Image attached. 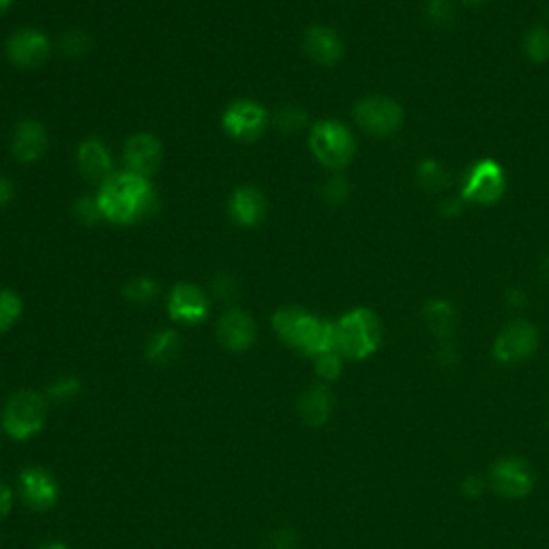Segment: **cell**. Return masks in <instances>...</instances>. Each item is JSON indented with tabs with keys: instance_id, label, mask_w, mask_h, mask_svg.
I'll list each match as a JSON object with an SVG mask.
<instances>
[{
	"instance_id": "6da1fadb",
	"label": "cell",
	"mask_w": 549,
	"mask_h": 549,
	"mask_svg": "<svg viewBox=\"0 0 549 549\" xmlns=\"http://www.w3.org/2000/svg\"><path fill=\"white\" fill-rule=\"evenodd\" d=\"M97 202L103 221L116 226H131L144 221L159 209L157 189L151 178L121 170L110 174L99 185Z\"/></svg>"
},
{
	"instance_id": "7a4b0ae2",
	"label": "cell",
	"mask_w": 549,
	"mask_h": 549,
	"mask_svg": "<svg viewBox=\"0 0 549 549\" xmlns=\"http://www.w3.org/2000/svg\"><path fill=\"white\" fill-rule=\"evenodd\" d=\"M380 339V318L367 307H356L335 322V348L344 359H367L378 350Z\"/></svg>"
},
{
	"instance_id": "3957f363",
	"label": "cell",
	"mask_w": 549,
	"mask_h": 549,
	"mask_svg": "<svg viewBox=\"0 0 549 549\" xmlns=\"http://www.w3.org/2000/svg\"><path fill=\"white\" fill-rule=\"evenodd\" d=\"M309 148L314 157L329 170L346 168L356 153L352 131L333 118L318 121L309 131Z\"/></svg>"
},
{
	"instance_id": "277c9868",
	"label": "cell",
	"mask_w": 549,
	"mask_h": 549,
	"mask_svg": "<svg viewBox=\"0 0 549 549\" xmlns=\"http://www.w3.org/2000/svg\"><path fill=\"white\" fill-rule=\"evenodd\" d=\"M43 423H46V397L35 391H20L11 395L3 412V427L11 438H33L41 432Z\"/></svg>"
},
{
	"instance_id": "5b68a950",
	"label": "cell",
	"mask_w": 549,
	"mask_h": 549,
	"mask_svg": "<svg viewBox=\"0 0 549 549\" xmlns=\"http://www.w3.org/2000/svg\"><path fill=\"white\" fill-rule=\"evenodd\" d=\"M354 121L369 136L387 138L404 123V108L391 97L369 95L354 106Z\"/></svg>"
},
{
	"instance_id": "8992f818",
	"label": "cell",
	"mask_w": 549,
	"mask_h": 549,
	"mask_svg": "<svg viewBox=\"0 0 549 549\" xmlns=\"http://www.w3.org/2000/svg\"><path fill=\"white\" fill-rule=\"evenodd\" d=\"M507 189V174L494 159H481L466 172L462 185V198L470 204L489 206L496 204Z\"/></svg>"
},
{
	"instance_id": "52a82bcc",
	"label": "cell",
	"mask_w": 549,
	"mask_h": 549,
	"mask_svg": "<svg viewBox=\"0 0 549 549\" xmlns=\"http://www.w3.org/2000/svg\"><path fill=\"white\" fill-rule=\"evenodd\" d=\"M269 125V112L254 99H236L221 114V127L236 142L258 140Z\"/></svg>"
},
{
	"instance_id": "ba28073f",
	"label": "cell",
	"mask_w": 549,
	"mask_h": 549,
	"mask_svg": "<svg viewBox=\"0 0 549 549\" xmlns=\"http://www.w3.org/2000/svg\"><path fill=\"white\" fill-rule=\"evenodd\" d=\"M5 52L11 65L20 69H37L48 63L52 54V41L39 28L24 26L7 39Z\"/></svg>"
},
{
	"instance_id": "9c48e42d",
	"label": "cell",
	"mask_w": 549,
	"mask_h": 549,
	"mask_svg": "<svg viewBox=\"0 0 549 549\" xmlns=\"http://www.w3.org/2000/svg\"><path fill=\"white\" fill-rule=\"evenodd\" d=\"M539 348V333L526 320H515L494 341V356L496 361L504 365L522 363L537 352Z\"/></svg>"
},
{
	"instance_id": "30bf717a",
	"label": "cell",
	"mask_w": 549,
	"mask_h": 549,
	"mask_svg": "<svg viewBox=\"0 0 549 549\" xmlns=\"http://www.w3.org/2000/svg\"><path fill=\"white\" fill-rule=\"evenodd\" d=\"M168 314L174 322L196 326L211 314V301L202 288L191 281H181L168 294Z\"/></svg>"
},
{
	"instance_id": "8fae6325",
	"label": "cell",
	"mask_w": 549,
	"mask_h": 549,
	"mask_svg": "<svg viewBox=\"0 0 549 549\" xmlns=\"http://www.w3.org/2000/svg\"><path fill=\"white\" fill-rule=\"evenodd\" d=\"M489 483L496 492L509 500L526 498L534 487V474L530 466L519 457H504L492 466Z\"/></svg>"
},
{
	"instance_id": "7c38bea8",
	"label": "cell",
	"mask_w": 549,
	"mask_h": 549,
	"mask_svg": "<svg viewBox=\"0 0 549 549\" xmlns=\"http://www.w3.org/2000/svg\"><path fill=\"white\" fill-rule=\"evenodd\" d=\"M125 170L151 178L163 163V144L153 133H133L123 148Z\"/></svg>"
},
{
	"instance_id": "4fadbf2b",
	"label": "cell",
	"mask_w": 549,
	"mask_h": 549,
	"mask_svg": "<svg viewBox=\"0 0 549 549\" xmlns=\"http://www.w3.org/2000/svg\"><path fill=\"white\" fill-rule=\"evenodd\" d=\"M20 494L28 509L50 511L58 500V485L43 468H26L20 474Z\"/></svg>"
},
{
	"instance_id": "5bb4252c",
	"label": "cell",
	"mask_w": 549,
	"mask_h": 549,
	"mask_svg": "<svg viewBox=\"0 0 549 549\" xmlns=\"http://www.w3.org/2000/svg\"><path fill=\"white\" fill-rule=\"evenodd\" d=\"M217 337L224 348L232 352H245L256 341V322L243 309H228L217 322Z\"/></svg>"
},
{
	"instance_id": "9a60e30c",
	"label": "cell",
	"mask_w": 549,
	"mask_h": 549,
	"mask_svg": "<svg viewBox=\"0 0 549 549\" xmlns=\"http://www.w3.org/2000/svg\"><path fill=\"white\" fill-rule=\"evenodd\" d=\"M48 151V131L39 121L33 118H26L20 121L13 129L11 136V153L20 163H37Z\"/></svg>"
},
{
	"instance_id": "2e32d148",
	"label": "cell",
	"mask_w": 549,
	"mask_h": 549,
	"mask_svg": "<svg viewBox=\"0 0 549 549\" xmlns=\"http://www.w3.org/2000/svg\"><path fill=\"white\" fill-rule=\"evenodd\" d=\"M228 213L236 226L256 228L266 217V198L260 189L241 185L230 194Z\"/></svg>"
},
{
	"instance_id": "e0dca14e",
	"label": "cell",
	"mask_w": 549,
	"mask_h": 549,
	"mask_svg": "<svg viewBox=\"0 0 549 549\" xmlns=\"http://www.w3.org/2000/svg\"><path fill=\"white\" fill-rule=\"evenodd\" d=\"M303 48L311 61L324 65V67H333L341 61L344 56V43H341V37L329 26H309L307 33L303 37Z\"/></svg>"
},
{
	"instance_id": "ac0fdd59",
	"label": "cell",
	"mask_w": 549,
	"mask_h": 549,
	"mask_svg": "<svg viewBox=\"0 0 549 549\" xmlns=\"http://www.w3.org/2000/svg\"><path fill=\"white\" fill-rule=\"evenodd\" d=\"M78 168L88 178L99 185L114 174V161L108 144L99 138H88L78 146Z\"/></svg>"
},
{
	"instance_id": "d6986e66",
	"label": "cell",
	"mask_w": 549,
	"mask_h": 549,
	"mask_svg": "<svg viewBox=\"0 0 549 549\" xmlns=\"http://www.w3.org/2000/svg\"><path fill=\"white\" fill-rule=\"evenodd\" d=\"M299 412L307 425L320 427L331 419L333 412V393L324 384L309 387L299 399Z\"/></svg>"
},
{
	"instance_id": "ffe728a7",
	"label": "cell",
	"mask_w": 549,
	"mask_h": 549,
	"mask_svg": "<svg viewBox=\"0 0 549 549\" xmlns=\"http://www.w3.org/2000/svg\"><path fill=\"white\" fill-rule=\"evenodd\" d=\"M311 316L314 314H309V311L301 307H281L273 316V331L281 341H284V344H288L290 348H296L307 329Z\"/></svg>"
},
{
	"instance_id": "44dd1931",
	"label": "cell",
	"mask_w": 549,
	"mask_h": 549,
	"mask_svg": "<svg viewBox=\"0 0 549 549\" xmlns=\"http://www.w3.org/2000/svg\"><path fill=\"white\" fill-rule=\"evenodd\" d=\"M423 316H425V324L427 329L432 331L436 337H440L442 341L451 339L453 331H455V309L449 301H442V299H436V301H429L423 309Z\"/></svg>"
},
{
	"instance_id": "7402d4cb",
	"label": "cell",
	"mask_w": 549,
	"mask_h": 549,
	"mask_svg": "<svg viewBox=\"0 0 549 549\" xmlns=\"http://www.w3.org/2000/svg\"><path fill=\"white\" fill-rule=\"evenodd\" d=\"M181 352V337L172 329L157 331L146 344V359L153 365H168Z\"/></svg>"
},
{
	"instance_id": "603a6c76",
	"label": "cell",
	"mask_w": 549,
	"mask_h": 549,
	"mask_svg": "<svg viewBox=\"0 0 549 549\" xmlns=\"http://www.w3.org/2000/svg\"><path fill=\"white\" fill-rule=\"evenodd\" d=\"M417 183L427 194H438L444 187L449 185V172L444 170L442 163L434 159H425L419 163L417 168Z\"/></svg>"
},
{
	"instance_id": "cb8c5ba5",
	"label": "cell",
	"mask_w": 549,
	"mask_h": 549,
	"mask_svg": "<svg viewBox=\"0 0 549 549\" xmlns=\"http://www.w3.org/2000/svg\"><path fill=\"white\" fill-rule=\"evenodd\" d=\"M125 296H127V301L136 303V305L153 303L159 296V284L153 277H146V275L133 277L125 284Z\"/></svg>"
},
{
	"instance_id": "d4e9b609",
	"label": "cell",
	"mask_w": 549,
	"mask_h": 549,
	"mask_svg": "<svg viewBox=\"0 0 549 549\" xmlns=\"http://www.w3.org/2000/svg\"><path fill=\"white\" fill-rule=\"evenodd\" d=\"M524 52L532 63L549 61V31L545 26H537L524 39Z\"/></svg>"
},
{
	"instance_id": "484cf974",
	"label": "cell",
	"mask_w": 549,
	"mask_h": 549,
	"mask_svg": "<svg viewBox=\"0 0 549 549\" xmlns=\"http://www.w3.org/2000/svg\"><path fill=\"white\" fill-rule=\"evenodd\" d=\"M22 299L13 290H0V333H7L22 316Z\"/></svg>"
},
{
	"instance_id": "4316f807",
	"label": "cell",
	"mask_w": 549,
	"mask_h": 549,
	"mask_svg": "<svg viewBox=\"0 0 549 549\" xmlns=\"http://www.w3.org/2000/svg\"><path fill=\"white\" fill-rule=\"evenodd\" d=\"M307 112L299 106H284L277 112V127L284 133H296L307 127Z\"/></svg>"
},
{
	"instance_id": "83f0119b",
	"label": "cell",
	"mask_w": 549,
	"mask_h": 549,
	"mask_svg": "<svg viewBox=\"0 0 549 549\" xmlns=\"http://www.w3.org/2000/svg\"><path fill=\"white\" fill-rule=\"evenodd\" d=\"M427 20L438 28H449L455 24V9L451 0H429Z\"/></svg>"
},
{
	"instance_id": "f1b7e54d",
	"label": "cell",
	"mask_w": 549,
	"mask_h": 549,
	"mask_svg": "<svg viewBox=\"0 0 549 549\" xmlns=\"http://www.w3.org/2000/svg\"><path fill=\"white\" fill-rule=\"evenodd\" d=\"M78 393H80V382L76 378L65 376V378H58L48 389V399L54 404H65V402H71L73 397H78Z\"/></svg>"
},
{
	"instance_id": "f546056e",
	"label": "cell",
	"mask_w": 549,
	"mask_h": 549,
	"mask_svg": "<svg viewBox=\"0 0 549 549\" xmlns=\"http://www.w3.org/2000/svg\"><path fill=\"white\" fill-rule=\"evenodd\" d=\"M91 46H93L91 37H88L84 31H80V28H73V31L65 33L63 37V52L69 58H82L84 54H88Z\"/></svg>"
},
{
	"instance_id": "4dcf8cb0",
	"label": "cell",
	"mask_w": 549,
	"mask_h": 549,
	"mask_svg": "<svg viewBox=\"0 0 549 549\" xmlns=\"http://www.w3.org/2000/svg\"><path fill=\"white\" fill-rule=\"evenodd\" d=\"M348 196H350V185L344 176H333L322 187V198L326 204H331V206L344 204L348 200Z\"/></svg>"
},
{
	"instance_id": "1f68e13d",
	"label": "cell",
	"mask_w": 549,
	"mask_h": 549,
	"mask_svg": "<svg viewBox=\"0 0 549 549\" xmlns=\"http://www.w3.org/2000/svg\"><path fill=\"white\" fill-rule=\"evenodd\" d=\"M344 356H341L337 350L320 354L316 359V374L324 380H337L341 376V369H344Z\"/></svg>"
},
{
	"instance_id": "d6a6232c",
	"label": "cell",
	"mask_w": 549,
	"mask_h": 549,
	"mask_svg": "<svg viewBox=\"0 0 549 549\" xmlns=\"http://www.w3.org/2000/svg\"><path fill=\"white\" fill-rule=\"evenodd\" d=\"M73 213H76V217L82 221V224H86V226H93V224H99V221H103L97 196H82V198H78V202L73 204Z\"/></svg>"
},
{
	"instance_id": "836d02e7",
	"label": "cell",
	"mask_w": 549,
	"mask_h": 549,
	"mask_svg": "<svg viewBox=\"0 0 549 549\" xmlns=\"http://www.w3.org/2000/svg\"><path fill=\"white\" fill-rule=\"evenodd\" d=\"M234 288H236V284H234V279H232V275H219L215 281H213V290H215V294L219 296V299H230V296L234 294Z\"/></svg>"
},
{
	"instance_id": "e575fe53",
	"label": "cell",
	"mask_w": 549,
	"mask_h": 549,
	"mask_svg": "<svg viewBox=\"0 0 549 549\" xmlns=\"http://www.w3.org/2000/svg\"><path fill=\"white\" fill-rule=\"evenodd\" d=\"M13 200H16V185L11 178L0 176V209H5Z\"/></svg>"
},
{
	"instance_id": "d590c367",
	"label": "cell",
	"mask_w": 549,
	"mask_h": 549,
	"mask_svg": "<svg viewBox=\"0 0 549 549\" xmlns=\"http://www.w3.org/2000/svg\"><path fill=\"white\" fill-rule=\"evenodd\" d=\"M294 541H296L294 532L288 530V528H284V530H277L273 534V541L271 543H273V549H292Z\"/></svg>"
},
{
	"instance_id": "8d00e7d4",
	"label": "cell",
	"mask_w": 549,
	"mask_h": 549,
	"mask_svg": "<svg viewBox=\"0 0 549 549\" xmlns=\"http://www.w3.org/2000/svg\"><path fill=\"white\" fill-rule=\"evenodd\" d=\"M462 204H464L462 198H447L440 204V213L444 217H455L459 215V211H462Z\"/></svg>"
},
{
	"instance_id": "74e56055",
	"label": "cell",
	"mask_w": 549,
	"mask_h": 549,
	"mask_svg": "<svg viewBox=\"0 0 549 549\" xmlns=\"http://www.w3.org/2000/svg\"><path fill=\"white\" fill-rule=\"evenodd\" d=\"M11 509V489L0 481V519H3Z\"/></svg>"
},
{
	"instance_id": "f35d334b",
	"label": "cell",
	"mask_w": 549,
	"mask_h": 549,
	"mask_svg": "<svg viewBox=\"0 0 549 549\" xmlns=\"http://www.w3.org/2000/svg\"><path fill=\"white\" fill-rule=\"evenodd\" d=\"M483 481L481 479H477V477H472V479H468L466 483H464V492L470 496V498H479L481 494H483Z\"/></svg>"
},
{
	"instance_id": "ab89813d",
	"label": "cell",
	"mask_w": 549,
	"mask_h": 549,
	"mask_svg": "<svg viewBox=\"0 0 549 549\" xmlns=\"http://www.w3.org/2000/svg\"><path fill=\"white\" fill-rule=\"evenodd\" d=\"M507 303L511 305V307H524L526 305V294L522 292V290H519V288H511L509 292H507Z\"/></svg>"
},
{
	"instance_id": "60d3db41",
	"label": "cell",
	"mask_w": 549,
	"mask_h": 549,
	"mask_svg": "<svg viewBox=\"0 0 549 549\" xmlns=\"http://www.w3.org/2000/svg\"><path fill=\"white\" fill-rule=\"evenodd\" d=\"M39 549H67V545H63V543H48V545H43Z\"/></svg>"
},
{
	"instance_id": "b9f144b4",
	"label": "cell",
	"mask_w": 549,
	"mask_h": 549,
	"mask_svg": "<svg viewBox=\"0 0 549 549\" xmlns=\"http://www.w3.org/2000/svg\"><path fill=\"white\" fill-rule=\"evenodd\" d=\"M13 5V0H0V13L7 11Z\"/></svg>"
},
{
	"instance_id": "7bdbcfd3",
	"label": "cell",
	"mask_w": 549,
	"mask_h": 549,
	"mask_svg": "<svg viewBox=\"0 0 549 549\" xmlns=\"http://www.w3.org/2000/svg\"><path fill=\"white\" fill-rule=\"evenodd\" d=\"M543 273L549 275V254H547V258L543 260Z\"/></svg>"
},
{
	"instance_id": "ee69618b",
	"label": "cell",
	"mask_w": 549,
	"mask_h": 549,
	"mask_svg": "<svg viewBox=\"0 0 549 549\" xmlns=\"http://www.w3.org/2000/svg\"><path fill=\"white\" fill-rule=\"evenodd\" d=\"M468 3H479V0H468Z\"/></svg>"
}]
</instances>
